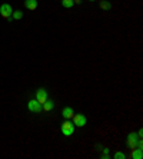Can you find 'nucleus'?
<instances>
[{
	"label": "nucleus",
	"mask_w": 143,
	"mask_h": 159,
	"mask_svg": "<svg viewBox=\"0 0 143 159\" xmlns=\"http://www.w3.org/2000/svg\"><path fill=\"white\" fill-rule=\"evenodd\" d=\"M60 129H62V133L65 135V136H72L74 132V123L70 121V119H66V121L62 123Z\"/></svg>",
	"instance_id": "1"
},
{
	"label": "nucleus",
	"mask_w": 143,
	"mask_h": 159,
	"mask_svg": "<svg viewBox=\"0 0 143 159\" xmlns=\"http://www.w3.org/2000/svg\"><path fill=\"white\" fill-rule=\"evenodd\" d=\"M12 14H13V9L9 3H3L0 6V16L3 17V19L12 20Z\"/></svg>",
	"instance_id": "2"
},
{
	"label": "nucleus",
	"mask_w": 143,
	"mask_h": 159,
	"mask_svg": "<svg viewBox=\"0 0 143 159\" xmlns=\"http://www.w3.org/2000/svg\"><path fill=\"white\" fill-rule=\"evenodd\" d=\"M73 123L74 126H77V128H83V126H86V123H87V117L83 115V113H74L73 115Z\"/></svg>",
	"instance_id": "3"
},
{
	"label": "nucleus",
	"mask_w": 143,
	"mask_h": 159,
	"mask_svg": "<svg viewBox=\"0 0 143 159\" xmlns=\"http://www.w3.org/2000/svg\"><path fill=\"white\" fill-rule=\"evenodd\" d=\"M27 109L30 110V112L40 113L42 110H43V106H42V103H39L36 99H30V101H29V103H27Z\"/></svg>",
	"instance_id": "4"
},
{
	"label": "nucleus",
	"mask_w": 143,
	"mask_h": 159,
	"mask_svg": "<svg viewBox=\"0 0 143 159\" xmlns=\"http://www.w3.org/2000/svg\"><path fill=\"white\" fill-rule=\"evenodd\" d=\"M34 99H36L39 103H42V105H43V103H45V102L49 99L47 90H46V89H43V88L37 89V90H36V97H34Z\"/></svg>",
	"instance_id": "5"
},
{
	"label": "nucleus",
	"mask_w": 143,
	"mask_h": 159,
	"mask_svg": "<svg viewBox=\"0 0 143 159\" xmlns=\"http://www.w3.org/2000/svg\"><path fill=\"white\" fill-rule=\"evenodd\" d=\"M137 143H139V138H137L136 133H130L127 136V145H129V148L135 149V148H137Z\"/></svg>",
	"instance_id": "6"
},
{
	"label": "nucleus",
	"mask_w": 143,
	"mask_h": 159,
	"mask_svg": "<svg viewBox=\"0 0 143 159\" xmlns=\"http://www.w3.org/2000/svg\"><path fill=\"white\" fill-rule=\"evenodd\" d=\"M74 115V110L73 108H70V106H66V108H63V110H62V116L65 117V119H72Z\"/></svg>",
	"instance_id": "7"
},
{
	"label": "nucleus",
	"mask_w": 143,
	"mask_h": 159,
	"mask_svg": "<svg viewBox=\"0 0 143 159\" xmlns=\"http://www.w3.org/2000/svg\"><path fill=\"white\" fill-rule=\"evenodd\" d=\"M42 106H43V110H45V112H52V110L54 109V101L47 99V101H46Z\"/></svg>",
	"instance_id": "8"
},
{
	"label": "nucleus",
	"mask_w": 143,
	"mask_h": 159,
	"mask_svg": "<svg viewBox=\"0 0 143 159\" xmlns=\"http://www.w3.org/2000/svg\"><path fill=\"white\" fill-rule=\"evenodd\" d=\"M25 7L27 10H36L37 9V0H25Z\"/></svg>",
	"instance_id": "9"
},
{
	"label": "nucleus",
	"mask_w": 143,
	"mask_h": 159,
	"mask_svg": "<svg viewBox=\"0 0 143 159\" xmlns=\"http://www.w3.org/2000/svg\"><path fill=\"white\" fill-rule=\"evenodd\" d=\"M142 156H143L142 148H135V149H133V153H132V158L133 159H142Z\"/></svg>",
	"instance_id": "10"
},
{
	"label": "nucleus",
	"mask_w": 143,
	"mask_h": 159,
	"mask_svg": "<svg viewBox=\"0 0 143 159\" xmlns=\"http://www.w3.org/2000/svg\"><path fill=\"white\" fill-rule=\"evenodd\" d=\"M100 9H103V10H110L112 4L109 3L107 0H102V2H100Z\"/></svg>",
	"instance_id": "11"
},
{
	"label": "nucleus",
	"mask_w": 143,
	"mask_h": 159,
	"mask_svg": "<svg viewBox=\"0 0 143 159\" xmlns=\"http://www.w3.org/2000/svg\"><path fill=\"white\" fill-rule=\"evenodd\" d=\"M22 17H23V13H22L20 10H13L12 19H14V20H20Z\"/></svg>",
	"instance_id": "12"
},
{
	"label": "nucleus",
	"mask_w": 143,
	"mask_h": 159,
	"mask_svg": "<svg viewBox=\"0 0 143 159\" xmlns=\"http://www.w3.org/2000/svg\"><path fill=\"white\" fill-rule=\"evenodd\" d=\"M73 4H74L73 0H62V6H63V7H66V9L73 7Z\"/></svg>",
	"instance_id": "13"
},
{
	"label": "nucleus",
	"mask_w": 143,
	"mask_h": 159,
	"mask_svg": "<svg viewBox=\"0 0 143 159\" xmlns=\"http://www.w3.org/2000/svg\"><path fill=\"white\" fill-rule=\"evenodd\" d=\"M113 158L114 159H125V158H126V155H125V153H122V152H117V153H114Z\"/></svg>",
	"instance_id": "14"
},
{
	"label": "nucleus",
	"mask_w": 143,
	"mask_h": 159,
	"mask_svg": "<svg viewBox=\"0 0 143 159\" xmlns=\"http://www.w3.org/2000/svg\"><path fill=\"white\" fill-rule=\"evenodd\" d=\"M102 158H105V159H109V158H110V155H109V149H103Z\"/></svg>",
	"instance_id": "15"
},
{
	"label": "nucleus",
	"mask_w": 143,
	"mask_h": 159,
	"mask_svg": "<svg viewBox=\"0 0 143 159\" xmlns=\"http://www.w3.org/2000/svg\"><path fill=\"white\" fill-rule=\"evenodd\" d=\"M73 2H74V3H77V4L82 3V0H73Z\"/></svg>",
	"instance_id": "16"
},
{
	"label": "nucleus",
	"mask_w": 143,
	"mask_h": 159,
	"mask_svg": "<svg viewBox=\"0 0 143 159\" xmlns=\"http://www.w3.org/2000/svg\"><path fill=\"white\" fill-rule=\"evenodd\" d=\"M90 2H94V0H90Z\"/></svg>",
	"instance_id": "17"
}]
</instances>
